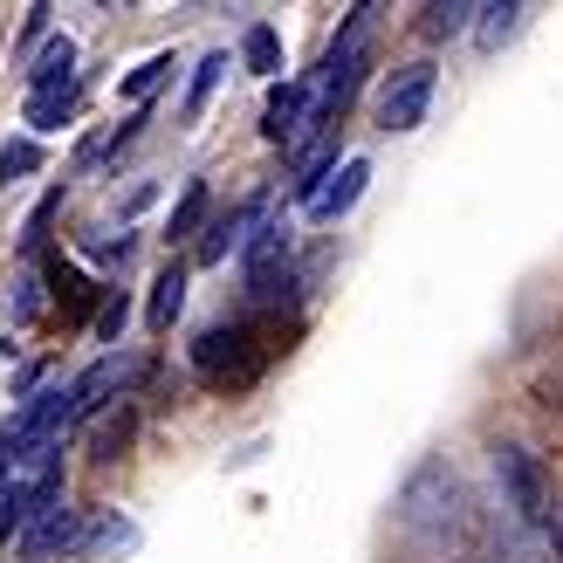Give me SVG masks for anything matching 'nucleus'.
<instances>
[{
    "instance_id": "obj_1",
    "label": "nucleus",
    "mask_w": 563,
    "mask_h": 563,
    "mask_svg": "<svg viewBox=\"0 0 563 563\" xmlns=\"http://www.w3.org/2000/svg\"><path fill=\"white\" fill-rule=\"evenodd\" d=\"M433 63H406L399 76H385V90H378V124L385 131H419L427 124V110H433Z\"/></svg>"
},
{
    "instance_id": "obj_2",
    "label": "nucleus",
    "mask_w": 563,
    "mask_h": 563,
    "mask_svg": "<svg viewBox=\"0 0 563 563\" xmlns=\"http://www.w3.org/2000/svg\"><path fill=\"white\" fill-rule=\"evenodd\" d=\"M495 474H501V495H509V509H516L529 529H543V522H550V482H543L537 454H522V446H501V454H495Z\"/></svg>"
},
{
    "instance_id": "obj_3",
    "label": "nucleus",
    "mask_w": 563,
    "mask_h": 563,
    "mask_svg": "<svg viewBox=\"0 0 563 563\" xmlns=\"http://www.w3.org/2000/svg\"><path fill=\"white\" fill-rule=\"evenodd\" d=\"M364 179H372V158H344V165H323V173H309V179H302V207H309V220L351 213L357 192H364Z\"/></svg>"
},
{
    "instance_id": "obj_4",
    "label": "nucleus",
    "mask_w": 563,
    "mask_h": 563,
    "mask_svg": "<svg viewBox=\"0 0 563 563\" xmlns=\"http://www.w3.org/2000/svg\"><path fill=\"white\" fill-rule=\"evenodd\" d=\"M63 550H76V509L63 501V488H55V495L35 501V516L21 522V563H48Z\"/></svg>"
},
{
    "instance_id": "obj_5",
    "label": "nucleus",
    "mask_w": 563,
    "mask_h": 563,
    "mask_svg": "<svg viewBox=\"0 0 563 563\" xmlns=\"http://www.w3.org/2000/svg\"><path fill=\"white\" fill-rule=\"evenodd\" d=\"M302 131H309V82H275L268 110H262V137H268V145L302 152Z\"/></svg>"
},
{
    "instance_id": "obj_6",
    "label": "nucleus",
    "mask_w": 563,
    "mask_h": 563,
    "mask_svg": "<svg viewBox=\"0 0 563 563\" xmlns=\"http://www.w3.org/2000/svg\"><path fill=\"white\" fill-rule=\"evenodd\" d=\"M282 268H289V228H282V220H262V228L247 234V289L268 296Z\"/></svg>"
},
{
    "instance_id": "obj_7",
    "label": "nucleus",
    "mask_w": 563,
    "mask_h": 563,
    "mask_svg": "<svg viewBox=\"0 0 563 563\" xmlns=\"http://www.w3.org/2000/svg\"><path fill=\"white\" fill-rule=\"evenodd\" d=\"M131 378H137L131 357H103V364H90V372L69 385V399H76V412H97V406H110V391H124Z\"/></svg>"
},
{
    "instance_id": "obj_8",
    "label": "nucleus",
    "mask_w": 563,
    "mask_h": 563,
    "mask_svg": "<svg viewBox=\"0 0 563 563\" xmlns=\"http://www.w3.org/2000/svg\"><path fill=\"white\" fill-rule=\"evenodd\" d=\"M27 90H76V42H69V35H48V42H42Z\"/></svg>"
},
{
    "instance_id": "obj_9",
    "label": "nucleus",
    "mask_w": 563,
    "mask_h": 563,
    "mask_svg": "<svg viewBox=\"0 0 563 563\" xmlns=\"http://www.w3.org/2000/svg\"><path fill=\"white\" fill-rule=\"evenodd\" d=\"M247 228H262V200H247L234 220H213V234L200 241V262H228L234 255V247L247 241Z\"/></svg>"
},
{
    "instance_id": "obj_10",
    "label": "nucleus",
    "mask_w": 563,
    "mask_h": 563,
    "mask_svg": "<svg viewBox=\"0 0 563 563\" xmlns=\"http://www.w3.org/2000/svg\"><path fill=\"white\" fill-rule=\"evenodd\" d=\"M179 309H186V268H165L158 282H152V330H173L179 323Z\"/></svg>"
},
{
    "instance_id": "obj_11",
    "label": "nucleus",
    "mask_w": 563,
    "mask_h": 563,
    "mask_svg": "<svg viewBox=\"0 0 563 563\" xmlns=\"http://www.w3.org/2000/svg\"><path fill=\"white\" fill-rule=\"evenodd\" d=\"M76 110V90H27V124L35 131H63Z\"/></svg>"
},
{
    "instance_id": "obj_12",
    "label": "nucleus",
    "mask_w": 563,
    "mask_h": 563,
    "mask_svg": "<svg viewBox=\"0 0 563 563\" xmlns=\"http://www.w3.org/2000/svg\"><path fill=\"white\" fill-rule=\"evenodd\" d=\"M165 76H173V55H152V63H137V69H131V76L118 82V97H124V103H145V97L158 90Z\"/></svg>"
},
{
    "instance_id": "obj_13",
    "label": "nucleus",
    "mask_w": 563,
    "mask_h": 563,
    "mask_svg": "<svg viewBox=\"0 0 563 563\" xmlns=\"http://www.w3.org/2000/svg\"><path fill=\"white\" fill-rule=\"evenodd\" d=\"M200 220H207V179H186L179 207H173V228H165V234H173V241H186L192 228H200Z\"/></svg>"
},
{
    "instance_id": "obj_14",
    "label": "nucleus",
    "mask_w": 563,
    "mask_h": 563,
    "mask_svg": "<svg viewBox=\"0 0 563 563\" xmlns=\"http://www.w3.org/2000/svg\"><path fill=\"white\" fill-rule=\"evenodd\" d=\"M241 55H247V69H255V76H275V69H282L275 27H247V35H241Z\"/></svg>"
},
{
    "instance_id": "obj_15",
    "label": "nucleus",
    "mask_w": 563,
    "mask_h": 563,
    "mask_svg": "<svg viewBox=\"0 0 563 563\" xmlns=\"http://www.w3.org/2000/svg\"><path fill=\"white\" fill-rule=\"evenodd\" d=\"M220 76H228V48H213L207 63H200V76H192V90H186V118H200V110H207V97L220 90Z\"/></svg>"
},
{
    "instance_id": "obj_16",
    "label": "nucleus",
    "mask_w": 563,
    "mask_h": 563,
    "mask_svg": "<svg viewBox=\"0 0 563 563\" xmlns=\"http://www.w3.org/2000/svg\"><path fill=\"white\" fill-rule=\"evenodd\" d=\"M516 14H522V8H509V0H501V8H482V21H474V42H482V48H501V42L516 35Z\"/></svg>"
},
{
    "instance_id": "obj_17",
    "label": "nucleus",
    "mask_w": 563,
    "mask_h": 563,
    "mask_svg": "<svg viewBox=\"0 0 563 563\" xmlns=\"http://www.w3.org/2000/svg\"><path fill=\"white\" fill-rule=\"evenodd\" d=\"M35 165H42V145H27V137H14V145H0V186L27 179Z\"/></svg>"
},
{
    "instance_id": "obj_18",
    "label": "nucleus",
    "mask_w": 563,
    "mask_h": 563,
    "mask_svg": "<svg viewBox=\"0 0 563 563\" xmlns=\"http://www.w3.org/2000/svg\"><path fill=\"white\" fill-rule=\"evenodd\" d=\"M131 543H137V529H131L124 516H103V522H97V537H82L76 550H131Z\"/></svg>"
},
{
    "instance_id": "obj_19",
    "label": "nucleus",
    "mask_w": 563,
    "mask_h": 563,
    "mask_svg": "<svg viewBox=\"0 0 563 563\" xmlns=\"http://www.w3.org/2000/svg\"><path fill=\"white\" fill-rule=\"evenodd\" d=\"M55 302H63V309H82V302H90L82 275H76V268H63V262H55Z\"/></svg>"
},
{
    "instance_id": "obj_20",
    "label": "nucleus",
    "mask_w": 563,
    "mask_h": 563,
    "mask_svg": "<svg viewBox=\"0 0 563 563\" xmlns=\"http://www.w3.org/2000/svg\"><path fill=\"white\" fill-rule=\"evenodd\" d=\"M467 14H474V8H461V0H454V8H427V27H433V35H461Z\"/></svg>"
},
{
    "instance_id": "obj_21",
    "label": "nucleus",
    "mask_w": 563,
    "mask_h": 563,
    "mask_svg": "<svg viewBox=\"0 0 563 563\" xmlns=\"http://www.w3.org/2000/svg\"><path fill=\"white\" fill-rule=\"evenodd\" d=\"M118 330H124V296H110L103 317H97V336H118Z\"/></svg>"
}]
</instances>
